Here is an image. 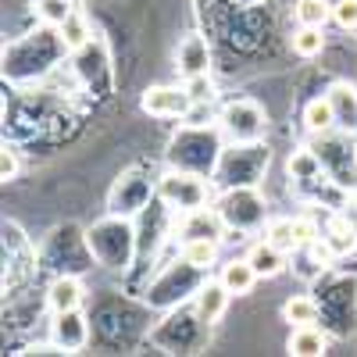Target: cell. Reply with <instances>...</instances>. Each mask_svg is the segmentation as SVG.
<instances>
[{
    "label": "cell",
    "instance_id": "1",
    "mask_svg": "<svg viewBox=\"0 0 357 357\" xmlns=\"http://www.w3.org/2000/svg\"><path fill=\"white\" fill-rule=\"evenodd\" d=\"M158 197L165 200V204H172V207H178L183 215H190V211H200V207H207V183L200 175H193V172H165L161 178H158Z\"/></svg>",
    "mask_w": 357,
    "mask_h": 357
},
{
    "label": "cell",
    "instance_id": "2",
    "mask_svg": "<svg viewBox=\"0 0 357 357\" xmlns=\"http://www.w3.org/2000/svg\"><path fill=\"white\" fill-rule=\"evenodd\" d=\"M222 129L236 143H257L261 132H264V114L250 100H236L222 111Z\"/></svg>",
    "mask_w": 357,
    "mask_h": 357
},
{
    "label": "cell",
    "instance_id": "3",
    "mask_svg": "<svg viewBox=\"0 0 357 357\" xmlns=\"http://www.w3.org/2000/svg\"><path fill=\"white\" fill-rule=\"evenodd\" d=\"M139 107L146 114H154V118H186L197 104L186 93V86H151L143 93Z\"/></svg>",
    "mask_w": 357,
    "mask_h": 357
},
{
    "label": "cell",
    "instance_id": "4",
    "mask_svg": "<svg viewBox=\"0 0 357 357\" xmlns=\"http://www.w3.org/2000/svg\"><path fill=\"white\" fill-rule=\"evenodd\" d=\"M50 336H54V343L61 347L65 354L82 350V347L89 343V321H86L82 307H75V311H54Z\"/></svg>",
    "mask_w": 357,
    "mask_h": 357
},
{
    "label": "cell",
    "instance_id": "5",
    "mask_svg": "<svg viewBox=\"0 0 357 357\" xmlns=\"http://www.w3.org/2000/svg\"><path fill=\"white\" fill-rule=\"evenodd\" d=\"M175 68L183 79H193V75H207V68H211V47H207V40L200 33H190L183 43H178V54H175Z\"/></svg>",
    "mask_w": 357,
    "mask_h": 357
},
{
    "label": "cell",
    "instance_id": "6",
    "mask_svg": "<svg viewBox=\"0 0 357 357\" xmlns=\"http://www.w3.org/2000/svg\"><path fill=\"white\" fill-rule=\"evenodd\" d=\"M329 104H333V114H336V129L340 132H357V86L350 82H333L329 86Z\"/></svg>",
    "mask_w": 357,
    "mask_h": 357
},
{
    "label": "cell",
    "instance_id": "7",
    "mask_svg": "<svg viewBox=\"0 0 357 357\" xmlns=\"http://www.w3.org/2000/svg\"><path fill=\"white\" fill-rule=\"evenodd\" d=\"M229 301H232V293L225 289V282H222V279H218V282L207 279V282L197 289V314H200V321H207V325L222 321Z\"/></svg>",
    "mask_w": 357,
    "mask_h": 357
},
{
    "label": "cell",
    "instance_id": "8",
    "mask_svg": "<svg viewBox=\"0 0 357 357\" xmlns=\"http://www.w3.org/2000/svg\"><path fill=\"white\" fill-rule=\"evenodd\" d=\"M82 296H86V289L75 275H57L47 289V304H50V311H75V307H82Z\"/></svg>",
    "mask_w": 357,
    "mask_h": 357
},
{
    "label": "cell",
    "instance_id": "9",
    "mask_svg": "<svg viewBox=\"0 0 357 357\" xmlns=\"http://www.w3.org/2000/svg\"><path fill=\"white\" fill-rule=\"evenodd\" d=\"M247 261L254 264V272H257L261 279H275V275L286 272V250H279L275 243H268V240L254 243L250 254H247Z\"/></svg>",
    "mask_w": 357,
    "mask_h": 357
},
{
    "label": "cell",
    "instance_id": "10",
    "mask_svg": "<svg viewBox=\"0 0 357 357\" xmlns=\"http://www.w3.org/2000/svg\"><path fill=\"white\" fill-rule=\"evenodd\" d=\"M325 347H329V336L318 325H293L289 343H286V350L293 357H318V354H325Z\"/></svg>",
    "mask_w": 357,
    "mask_h": 357
},
{
    "label": "cell",
    "instance_id": "11",
    "mask_svg": "<svg viewBox=\"0 0 357 357\" xmlns=\"http://www.w3.org/2000/svg\"><path fill=\"white\" fill-rule=\"evenodd\" d=\"M222 232H225V218L222 215H207V207L190 211L186 222H183L186 240H222Z\"/></svg>",
    "mask_w": 357,
    "mask_h": 357
},
{
    "label": "cell",
    "instance_id": "12",
    "mask_svg": "<svg viewBox=\"0 0 357 357\" xmlns=\"http://www.w3.org/2000/svg\"><path fill=\"white\" fill-rule=\"evenodd\" d=\"M218 279L225 282V289H229L232 296H247L261 275L254 272V264H250L247 257H240V261H229V264L222 268V275H218Z\"/></svg>",
    "mask_w": 357,
    "mask_h": 357
},
{
    "label": "cell",
    "instance_id": "13",
    "mask_svg": "<svg viewBox=\"0 0 357 357\" xmlns=\"http://www.w3.org/2000/svg\"><path fill=\"white\" fill-rule=\"evenodd\" d=\"M304 126H307V132H314V136H325V132L336 129V114H333L329 97H314V100L304 107Z\"/></svg>",
    "mask_w": 357,
    "mask_h": 357
},
{
    "label": "cell",
    "instance_id": "14",
    "mask_svg": "<svg viewBox=\"0 0 357 357\" xmlns=\"http://www.w3.org/2000/svg\"><path fill=\"white\" fill-rule=\"evenodd\" d=\"M318 314H321V307H318V301L314 296H289V301L282 304V318L289 321V325H318Z\"/></svg>",
    "mask_w": 357,
    "mask_h": 357
},
{
    "label": "cell",
    "instance_id": "15",
    "mask_svg": "<svg viewBox=\"0 0 357 357\" xmlns=\"http://www.w3.org/2000/svg\"><path fill=\"white\" fill-rule=\"evenodd\" d=\"M57 36H61V47H65V50H82L93 33H89V22H86L79 11H72L61 25H57Z\"/></svg>",
    "mask_w": 357,
    "mask_h": 357
},
{
    "label": "cell",
    "instance_id": "16",
    "mask_svg": "<svg viewBox=\"0 0 357 357\" xmlns=\"http://www.w3.org/2000/svg\"><path fill=\"white\" fill-rule=\"evenodd\" d=\"M293 18H296V25H318V29H325V22H333V4H329V0H296V4H293Z\"/></svg>",
    "mask_w": 357,
    "mask_h": 357
},
{
    "label": "cell",
    "instance_id": "17",
    "mask_svg": "<svg viewBox=\"0 0 357 357\" xmlns=\"http://www.w3.org/2000/svg\"><path fill=\"white\" fill-rule=\"evenodd\" d=\"M289 47H293L296 57H318L325 50V33H321L318 25H296Z\"/></svg>",
    "mask_w": 357,
    "mask_h": 357
},
{
    "label": "cell",
    "instance_id": "18",
    "mask_svg": "<svg viewBox=\"0 0 357 357\" xmlns=\"http://www.w3.org/2000/svg\"><path fill=\"white\" fill-rule=\"evenodd\" d=\"M218 243L222 240H186L183 247V261L190 268H197V272H204V268H211L218 261Z\"/></svg>",
    "mask_w": 357,
    "mask_h": 357
},
{
    "label": "cell",
    "instance_id": "19",
    "mask_svg": "<svg viewBox=\"0 0 357 357\" xmlns=\"http://www.w3.org/2000/svg\"><path fill=\"white\" fill-rule=\"evenodd\" d=\"M264 240L268 243H275L279 250H301V240H296V225H293V218H275V222H268V229H264Z\"/></svg>",
    "mask_w": 357,
    "mask_h": 357
},
{
    "label": "cell",
    "instance_id": "20",
    "mask_svg": "<svg viewBox=\"0 0 357 357\" xmlns=\"http://www.w3.org/2000/svg\"><path fill=\"white\" fill-rule=\"evenodd\" d=\"M68 15H72L68 0H36V18H40L43 25H54V29H57Z\"/></svg>",
    "mask_w": 357,
    "mask_h": 357
},
{
    "label": "cell",
    "instance_id": "21",
    "mask_svg": "<svg viewBox=\"0 0 357 357\" xmlns=\"http://www.w3.org/2000/svg\"><path fill=\"white\" fill-rule=\"evenodd\" d=\"M289 172H293V178H318L321 175V161H318L314 151H301V154L289 158Z\"/></svg>",
    "mask_w": 357,
    "mask_h": 357
},
{
    "label": "cell",
    "instance_id": "22",
    "mask_svg": "<svg viewBox=\"0 0 357 357\" xmlns=\"http://www.w3.org/2000/svg\"><path fill=\"white\" fill-rule=\"evenodd\" d=\"M333 22L347 33H357V0H336L333 4Z\"/></svg>",
    "mask_w": 357,
    "mask_h": 357
},
{
    "label": "cell",
    "instance_id": "23",
    "mask_svg": "<svg viewBox=\"0 0 357 357\" xmlns=\"http://www.w3.org/2000/svg\"><path fill=\"white\" fill-rule=\"evenodd\" d=\"M183 86H186V93L193 97V104H207L215 97V86H211V79L207 75H193V79H183Z\"/></svg>",
    "mask_w": 357,
    "mask_h": 357
},
{
    "label": "cell",
    "instance_id": "24",
    "mask_svg": "<svg viewBox=\"0 0 357 357\" xmlns=\"http://www.w3.org/2000/svg\"><path fill=\"white\" fill-rule=\"evenodd\" d=\"M293 225H296V240H301V247H311L318 240V225L311 218H293Z\"/></svg>",
    "mask_w": 357,
    "mask_h": 357
},
{
    "label": "cell",
    "instance_id": "25",
    "mask_svg": "<svg viewBox=\"0 0 357 357\" xmlns=\"http://www.w3.org/2000/svg\"><path fill=\"white\" fill-rule=\"evenodd\" d=\"M0 175H4L8 183L18 178V154L11 151V146H4V154H0Z\"/></svg>",
    "mask_w": 357,
    "mask_h": 357
},
{
    "label": "cell",
    "instance_id": "26",
    "mask_svg": "<svg viewBox=\"0 0 357 357\" xmlns=\"http://www.w3.org/2000/svg\"><path fill=\"white\" fill-rule=\"evenodd\" d=\"M240 8H257V4H264V0H236Z\"/></svg>",
    "mask_w": 357,
    "mask_h": 357
},
{
    "label": "cell",
    "instance_id": "27",
    "mask_svg": "<svg viewBox=\"0 0 357 357\" xmlns=\"http://www.w3.org/2000/svg\"><path fill=\"white\" fill-rule=\"evenodd\" d=\"M354 165H357V151H354Z\"/></svg>",
    "mask_w": 357,
    "mask_h": 357
}]
</instances>
